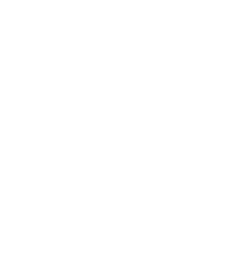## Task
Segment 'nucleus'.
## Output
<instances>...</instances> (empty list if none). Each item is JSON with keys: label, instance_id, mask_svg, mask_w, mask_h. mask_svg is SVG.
Returning a JSON list of instances; mask_svg holds the SVG:
<instances>
[]
</instances>
